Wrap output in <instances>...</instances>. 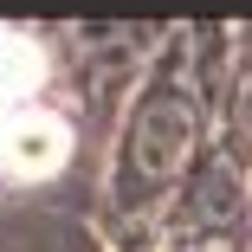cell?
Listing matches in <instances>:
<instances>
[{
    "mask_svg": "<svg viewBox=\"0 0 252 252\" xmlns=\"http://www.w3.org/2000/svg\"><path fill=\"white\" fill-rule=\"evenodd\" d=\"M65 156H71V123L45 104L13 117V129L0 136V175L7 181H45L65 168Z\"/></svg>",
    "mask_w": 252,
    "mask_h": 252,
    "instance_id": "obj_1",
    "label": "cell"
},
{
    "mask_svg": "<svg viewBox=\"0 0 252 252\" xmlns=\"http://www.w3.org/2000/svg\"><path fill=\"white\" fill-rule=\"evenodd\" d=\"M39 84H45V52H39L26 32H7V26H0V136L13 129V117L32 110Z\"/></svg>",
    "mask_w": 252,
    "mask_h": 252,
    "instance_id": "obj_2",
    "label": "cell"
}]
</instances>
